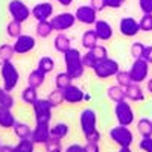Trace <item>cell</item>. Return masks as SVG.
I'll return each mask as SVG.
<instances>
[{"instance_id": "obj_1", "label": "cell", "mask_w": 152, "mask_h": 152, "mask_svg": "<svg viewBox=\"0 0 152 152\" xmlns=\"http://www.w3.org/2000/svg\"><path fill=\"white\" fill-rule=\"evenodd\" d=\"M64 55V66H66V72L72 76L73 79H79L82 78V75L85 72V67L82 64V55L78 49L70 47Z\"/></svg>"}, {"instance_id": "obj_2", "label": "cell", "mask_w": 152, "mask_h": 152, "mask_svg": "<svg viewBox=\"0 0 152 152\" xmlns=\"http://www.w3.org/2000/svg\"><path fill=\"white\" fill-rule=\"evenodd\" d=\"M0 75H2V81H3L5 91L11 93V91L18 85V81H20V73H18L17 67L12 64V61L2 62V67H0Z\"/></svg>"}, {"instance_id": "obj_3", "label": "cell", "mask_w": 152, "mask_h": 152, "mask_svg": "<svg viewBox=\"0 0 152 152\" xmlns=\"http://www.w3.org/2000/svg\"><path fill=\"white\" fill-rule=\"evenodd\" d=\"M110 138L119 148H131V145L134 142V134L128 126L117 125V126H114V128H111Z\"/></svg>"}, {"instance_id": "obj_4", "label": "cell", "mask_w": 152, "mask_h": 152, "mask_svg": "<svg viewBox=\"0 0 152 152\" xmlns=\"http://www.w3.org/2000/svg\"><path fill=\"white\" fill-rule=\"evenodd\" d=\"M114 116H116L117 125L123 126H131L135 120V114L128 100H122L114 105Z\"/></svg>"}, {"instance_id": "obj_5", "label": "cell", "mask_w": 152, "mask_h": 152, "mask_svg": "<svg viewBox=\"0 0 152 152\" xmlns=\"http://www.w3.org/2000/svg\"><path fill=\"white\" fill-rule=\"evenodd\" d=\"M119 62L116 59H113V58H107V59H102V61H99L97 64L94 66L93 72L94 75L97 76L99 79H108V78H114V76L117 75L119 72Z\"/></svg>"}, {"instance_id": "obj_6", "label": "cell", "mask_w": 152, "mask_h": 152, "mask_svg": "<svg viewBox=\"0 0 152 152\" xmlns=\"http://www.w3.org/2000/svg\"><path fill=\"white\" fill-rule=\"evenodd\" d=\"M34 107V116H35V122L37 123H46L50 125L52 120V104L49 102L47 99H37V102L32 105Z\"/></svg>"}, {"instance_id": "obj_7", "label": "cell", "mask_w": 152, "mask_h": 152, "mask_svg": "<svg viewBox=\"0 0 152 152\" xmlns=\"http://www.w3.org/2000/svg\"><path fill=\"white\" fill-rule=\"evenodd\" d=\"M8 11H9L12 20H15V21L21 23V24L24 21H28L29 17L32 15L29 6L24 2H21V0H11V2L8 3Z\"/></svg>"}, {"instance_id": "obj_8", "label": "cell", "mask_w": 152, "mask_h": 152, "mask_svg": "<svg viewBox=\"0 0 152 152\" xmlns=\"http://www.w3.org/2000/svg\"><path fill=\"white\" fill-rule=\"evenodd\" d=\"M131 75V79L135 84H142L143 81L148 79L149 76V62L145 61L143 58L134 59V62L131 64V69L128 70Z\"/></svg>"}, {"instance_id": "obj_9", "label": "cell", "mask_w": 152, "mask_h": 152, "mask_svg": "<svg viewBox=\"0 0 152 152\" xmlns=\"http://www.w3.org/2000/svg\"><path fill=\"white\" fill-rule=\"evenodd\" d=\"M50 23H52V26H53V31L66 32V31H69L70 28L75 26L76 17L72 12H59V14H56L50 18Z\"/></svg>"}, {"instance_id": "obj_10", "label": "cell", "mask_w": 152, "mask_h": 152, "mask_svg": "<svg viewBox=\"0 0 152 152\" xmlns=\"http://www.w3.org/2000/svg\"><path fill=\"white\" fill-rule=\"evenodd\" d=\"M79 126H81V131L82 134H90L94 129H97V116H96V111L91 108H85L81 111L79 114Z\"/></svg>"}, {"instance_id": "obj_11", "label": "cell", "mask_w": 152, "mask_h": 152, "mask_svg": "<svg viewBox=\"0 0 152 152\" xmlns=\"http://www.w3.org/2000/svg\"><path fill=\"white\" fill-rule=\"evenodd\" d=\"M75 17H76V21L87 24V26H91V24L97 21V11L91 5H82L76 9Z\"/></svg>"}, {"instance_id": "obj_12", "label": "cell", "mask_w": 152, "mask_h": 152, "mask_svg": "<svg viewBox=\"0 0 152 152\" xmlns=\"http://www.w3.org/2000/svg\"><path fill=\"white\" fill-rule=\"evenodd\" d=\"M12 46H14L15 55H26V53L32 52V50L35 49L37 41H35L34 37L26 35V34H21L18 38H15V43Z\"/></svg>"}, {"instance_id": "obj_13", "label": "cell", "mask_w": 152, "mask_h": 152, "mask_svg": "<svg viewBox=\"0 0 152 152\" xmlns=\"http://www.w3.org/2000/svg\"><path fill=\"white\" fill-rule=\"evenodd\" d=\"M31 12L37 21H47L49 18L53 17V5L50 2L37 3L34 6V9H31Z\"/></svg>"}, {"instance_id": "obj_14", "label": "cell", "mask_w": 152, "mask_h": 152, "mask_svg": "<svg viewBox=\"0 0 152 152\" xmlns=\"http://www.w3.org/2000/svg\"><path fill=\"white\" fill-rule=\"evenodd\" d=\"M119 31L123 37H135L138 32H140V24L138 21L132 17H123L119 23Z\"/></svg>"}, {"instance_id": "obj_15", "label": "cell", "mask_w": 152, "mask_h": 152, "mask_svg": "<svg viewBox=\"0 0 152 152\" xmlns=\"http://www.w3.org/2000/svg\"><path fill=\"white\" fill-rule=\"evenodd\" d=\"M50 138V125L46 123H37L35 128L32 129L31 140L35 145H46V142Z\"/></svg>"}, {"instance_id": "obj_16", "label": "cell", "mask_w": 152, "mask_h": 152, "mask_svg": "<svg viewBox=\"0 0 152 152\" xmlns=\"http://www.w3.org/2000/svg\"><path fill=\"white\" fill-rule=\"evenodd\" d=\"M62 93H64L66 104H70V105H76V104L82 102V100L85 99V93L81 90L79 87H76L73 84L70 87H67L66 90H62Z\"/></svg>"}, {"instance_id": "obj_17", "label": "cell", "mask_w": 152, "mask_h": 152, "mask_svg": "<svg viewBox=\"0 0 152 152\" xmlns=\"http://www.w3.org/2000/svg\"><path fill=\"white\" fill-rule=\"evenodd\" d=\"M94 32H96V35H97V38H99L100 41H108V40H111L113 34H114L113 26H111L107 20H97V21L94 23Z\"/></svg>"}, {"instance_id": "obj_18", "label": "cell", "mask_w": 152, "mask_h": 152, "mask_svg": "<svg viewBox=\"0 0 152 152\" xmlns=\"http://www.w3.org/2000/svg\"><path fill=\"white\" fill-rule=\"evenodd\" d=\"M125 96H126V100H131V102H142L145 100V93L142 90L140 84H129L128 87L125 88Z\"/></svg>"}, {"instance_id": "obj_19", "label": "cell", "mask_w": 152, "mask_h": 152, "mask_svg": "<svg viewBox=\"0 0 152 152\" xmlns=\"http://www.w3.org/2000/svg\"><path fill=\"white\" fill-rule=\"evenodd\" d=\"M15 123H17V120H15V116H14V113H12V110L0 107V128L12 129Z\"/></svg>"}, {"instance_id": "obj_20", "label": "cell", "mask_w": 152, "mask_h": 152, "mask_svg": "<svg viewBox=\"0 0 152 152\" xmlns=\"http://www.w3.org/2000/svg\"><path fill=\"white\" fill-rule=\"evenodd\" d=\"M53 47L56 52L59 53H66L67 50L72 47V43H70V38L67 35H64L62 32H58V35L55 37V40H53Z\"/></svg>"}, {"instance_id": "obj_21", "label": "cell", "mask_w": 152, "mask_h": 152, "mask_svg": "<svg viewBox=\"0 0 152 152\" xmlns=\"http://www.w3.org/2000/svg\"><path fill=\"white\" fill-rule=\"evenodd\" d=\"M46 76H47V75H44L41 70H38V69L32 70V72L29 73V76H28V85H29V87H34V88H37V90H38V88L44 84Z\"/></svg>"}, {"instance_id": "obj_22", "label": "cell", "mask_w": 152, "mask_h": 152, "mask_svg": "<svg viewBox=\"0 0 152 152\" xmlns=\"http://www.w3.org/2000/svg\"><path fill=\"white\" fill-rule=\"evenodd\" d=\"M69 125L64 123V122H59V123H55L53 126H50V137H55L58 140H62L69 135Z\"/></svg>"}, {"instance_id": "obj_23", "label": "cell", "mask_w": 152, "mask_h": 152, "mask_svg": "<svg viewBox=\"0 0 152 152\" xmlns=\"http://www.w3.org/2000/svg\"><path fill=\"white\" fill-rule=\"evenodd\" d=\"M97 41H99V38H97L94 29H88V31H85V32L82 34L81 43H82V47H85L87 50H91V49L97 44Z\"/></svg>"}, {"instance_id": "obj_24", "label": "cell", "mask_w": 152, "mask_h": 152, "mask_svg": "<svg viewBox=\"0 0 152 152\" xmlns=\"http://www.w3.org/2000/svg\"><path fill=\"white\" fill-rule=\"evenodd\" d=\"M107 94L108 97L113 100L114 104L117 102H122V100H126V96H125V88H122L120 85H111L108 90H107Z\"/></svg>"}, {"instance_id": "obj_25", "label": "cell", "mask_w": 152, "mask_h": 152, "mask_svg": "<svg viewBox=\"0 0 152 152\" xmlns=\"http://www.w3.org/2000/svg\"><path fill=\"white\" fill-rule=\"evenodd\" d=\"M72 84H73V78L67 72H61L55 76V88H58V90H66Z\"/></svg>"}, {"instance_id": "obj_26", "label": "cell", "mask_w": 152, "mask_h": 152, "mask_svg": "<svg viewBox=\"0 0 152 152\" xmlns=\"http://www.w3.org/2000/svg\"><path fill=\"white\" fill-rule=\"evenodd\" d=\"M35 31H37V37H40V38H49L50 35L55 32L50 20H47V21H38Z\"/></svg>"}, {"instance_id": "obj_27", "label": "cell", "mask_w": 152, "mask_h": 152, "mask_svg": "<svg viewBox=\"0 0 152 152\" xmlns=\"http://www.w3.org/2000/svg\"><path fill=\"white\" fill-rule=\"evenodd\" d=\"M12 129H14V134L18 137V140H20V138H31L32 128H31L28 123H24V122H17Z\"/></svg>"}, {"instance_id": "obj_28", "label": "cell", "mask_w": 152, "mask_h": 152, "mask_svg": "<svg viewBox=\"0 0 152 152\" xmlns=\"http://www.w3.org/2000/svg\"><path fill=\"white\" fill-rule=\"evenodd\" d=\"M137 132L142 137H151L152 135V120L142 117L137 122Z\"/></svg>"}, {"instance_id": "obj_29", "label": "cell", "mask_w": 152, "mask_h": 152, "mask_svg": "<svg viewBox=\"0 0 152 152\" xmlns=\"http://www.w3.org/2000/svg\"><path fill=\"white\" fill-rule=\"evenodd\" d=\"M37 99H38V91H37V88L34 87H26L24 90L21 91V100L24 104H28V105H34L37 102Z\"/></svg>"}, {"instance_id": "obj_30", "label": "cell", "mask_w": 152, "mask_h": 152, "mask_svg": "<svg viewBox=\"0 0 152 152\" xmlns=\"http://www.w3.org/2000/svg\"><path fill=\"white\" fill-rule=\"evenodd\" d=\"M38 70H41L44 75H49V73H52L53 69H55V61L53 58H50V56H43L40 61H38Z\"/></svg>"}, {"instance_id": "obj_31", "label": "cell", "mask_w": 152, "mask_h": 152, "mask_svg": "<svg viewBox=\"0 0 152 152\" xmlns=\"http://www.w3.org/2000/svg\"><path fill=\"white\" fill-rule=\"evenodd\" d=\"M15 55V50L12 44H2L0 46V62H6V61H12Z\"/></svg>"}, {"instance_id": "obj_32", "label": "cell", "mask_w": 152, "mask_h": 152, "mask_svg": "<svg viewBox=\"0 0 152 152\" xmlns=\"http://www.w3.org/2000/svg\"><path fill=\"white\" fill-rule=\"evenodd\" d=\"M35 143L31 138H20L18 143L14 146V152H34Z\"/></svg>"}, {"instance_id": "obj_33", "label": "cell", "mask_w": 152, "mask_h": 152, "mask_svg": "<svg viewBox=\"0 0 152 152\" xmlns=\"http://www.w3.org/2000/svg\"><path fill=\"white\" fill-rule=\"evenodd\" d=\"M47 100L52 104L53 108H56V107H59V105H62L66 102V100H64V93H62V90H58V88H55V90L49 94Z\"/></svg>"}, {"instance_id": "obj_34", "label": "cell", "mask_w": 152, "mask_h": 152, "mask_svg": "<svg viewBox=\"0 0 152 152\" xmlns=\"http://www.w3.org/2000/svg\"><path fill=\"white\" fill-rule=\"evenodd\" d=\"M6 34H8V37H11V38H18L23 32H21V23H18V21H15V20H11L9 23H8V26H6Z\"/></svg>"}, {"instance_id": "obj_35", "label": "cell", "mask_w": 152, "mask_h": 152, "mask_svg": "<svg viewBox=\"0 0 152 152\" xmlns=\"http://www.w3.org/2000/svg\"><path fill=\"white\" fill-rule=\"evenodd\" d=\"M114 78H116L117 85H120L122 88H126L129 84H132V79H131V75H129V72L119 70V72H117V75L114 76Z\"/></svg>"}, {"instance_id": "obj_36", "label": "cell", "mask_w": 152, "mask_h": 152, "mask_svg": "<svg viewBox=\"0 0 152 152\" xmlns=\"http://www.w3.org/2000/svg\"><path fill=\"white\" fill-rule=\"evenodd\" d=\"M44 146H46V152H64L61 140H58V138H55V137H50Z\"/></svg>"}, {"instance_id": "obj_37", "label": "cell", "mask_w": 152, "mask_h": 152, "mask_svg": "<svg viewBox=\"0 0 152 152\" xmlns=\"http://www.w3.org/2000/svg\"><path fill=\"white\" fill-rule=\"evenodd\" d=\"M91 53H93V56L96 58L97 62L108 58V50H107V47L102 46V44H96V46L91 49Z\"/></svg>"}, {"instance_id": "obj_38", "label": "cell", "mask_w": 152, "mask_h": 152, "mask_svg": "<svg viewBox=\"0 0 152 152\" xmlns=\"http://www.w3.org/2000/svg\"><path fill=\"white\" fill-rule=\"evenodd\" d=\"M140 31L143 32H152V14H143L142 18L138 20Z\"/></svg>"}, {"instance_id": "obj_39", "label": "cell", "mask_w": 152, "mask_h": 152, "mask_svg": "<svg viewBox=\"0 0 152 152\" xmlns=\"http://www.w3.org/2000/svg\"><path fill=\"white\" fill-rule=\"evenodd\" d=\"M145 44L137 41V43H132L131 44V56L134 59H138V58H143V52H145Z\"/></svg>"}, {"instance_id": "obj_40", "label": "cell", "mask_w": 152, "mask_h": 152, "mask_svg": "<svg viewBox=\"0 0 152 152\" xmlns=\"http://www.w3.org/2000/svg\"><path fill=\"white\" fill-rule=\"evenodd\" d=\"M82 64H84L85 69H91V70H93L94 66L97 64V61H96V58L93 56L91 50H87V53L82 55Z\"/></svg>"}, {"instance_id": "obj_41", "label": "cell", "mask_w": 152, "mask_h": 152, "mask_svg": "<svg viewBox=\"0 0 152 152\" xmlns=\"http://www.w3.org/2000/svg\"><path fill=\"white\" fill-rule=\"evenodd\" d=\"M14 104H15V100H14V96H12L11 93H5L3 99H2V102H0V107H5V108H9L12 110L14 108Z\"/></svg>"}, {"instance_id": "obj_42", "label": "cell", "mask_w": 152, "mask_h": 152, "mask_svg": "<svg viewBox=\"0 0 152 152\" xmlns=\"http://www.w3.org/2000/svg\"><path fill=\"white\" fill-rule=\"evenodd\" d=\"M138 148L143 152H152V135L151 137H142L140 143H138Z\"/></svg>"}, {"instance_id": "obj_43", "label": "cell", "mask_w": 152, "mask_h": 152, "mask_svg": "<svg viewBox=\"0 0 152 152\" xmlns=\"http://www.w3.org/2000/svg\"><path fill=\"white\" fill-rule=\"evenodd\" d=\"M138 6L143 14H152V0H138Z\"/></svg>"}, {"instance_id": "obj_44", "label": "cell", "mask_w": 152, "mask_h": 152, "mask_svg": "<svg viewBox=\"0 0 152 152\" xmlns=\"http://www.w3.org/2000/svg\"><path fill=\"white\" fill-rule=\"evenodd\" d=\"M84 137H85V140H87V142H94V143H99V140H100V132H99V129H94L93 132L85 134Z\"/></svg>"}, {"instance_id": "obj_45", "label": "cell", "mask_w": 152, "mask_h": 152, "mask_svg": "<svg viewBox=\"0 0 152 152\" xmlns=\"http://www.w3.org/2000/svg\"><path fill=\"white\" fill-rule=\"evenodd\" d=\"M90 5H91L97 12H100V11H104V9L107 8V0H91Z\"/></svg>"}, {"instance_id": "obj_46", "label": "cell", "mask_w": 152, "mask_h": 152, "mask_svg": "<svg viewBox=\"0 0 152 152\" xmlns=\"http://www.w3.org/2000/svg\"><path fill=\"white\" fill-rule=\"evenodd\" d=\"M84 152H100L99 143H94V142H87V143L84 145Z\"/></svg>"}, {"instance_id": "obj_47", "label": "cell", "mask_w": 152, "mask_h": 152, "mask_svg": "<svg viewBox=\"0 0 152 152\" xmlns=\"http://www.w3.org/2000/svg\"><path fill=\"white\" fill-rule=\"evenodd\" d=\"M126 0H107V8L111 9H119L120 6H123V3Z\"/></svg>"}, {"instance_id": "obj_48", "label": "cell", "mask_w": 152, "mask_h": 152, "mask_svg": "<svg viewBox=\"0 0 152 152\" xmlns=\"http://www.w3.org/2000/svg\"><path fill=\"white\" fill-rule=\"evenodd\" d=\"M143 59L148 61L149 64H152V46H146L143 52Z\"/></svg>"}, {"instance_id": "obj_49", "label": "cell", "mask_w": 152, "mask_h": 152, "mask_svg": "<svg viewBox=\"0 0 152 152\" xmlns=\"http://www.w3.org/2000/svg\"><path fill=\"white\" fill-rule=\"evenodd\" d=\"M64 152H84V146H81V145H70V146H67L66 149H64Z\"/></svg>"}, {"instance_id": "obj_50", "label": "cell", "mask_w": 152, "mask_h": 152, "mask_svg": "<svg viewBox=\"0 0 152 152\" xmlns=\"http://www.w3.org/2000/svg\"><path fill=\"white\" fill-rule=\"evenodd\" d=\"M0 152H14V146H9V145H2V146H0Z\"/></svg>"}, {"instance_id": "obj_51", "label": "cell", "mask_w": 152, "mask_h": 152, "mask_svg": "<svg viewBox=\"0 0 152 152\" xmlns=\"http://www.w3.org/2000/svg\"><path fill=\"white\" fill-rule=\"evenodd\" d=\"M55 2H58L61 6H70L73 3V0H55Z\"/></svg>"}, {"instance_id": "obj_52", "label": "cell", "mask_w": 152, "mask_h": 152, "mask_svg": "<svg viewBox=\"0 0 152 152\" xmlns=\"http://www.w3.org/2000/svg\"><path fill=\"white\" fill-rule=\"evenodd\" d=\"M148 91L152 94V78H151V79H148Z\"/></svg>"}, {"instance_id": "obj_53", "label": "cell", "mask_w": 152, "mask_h": 152, "mask_svg": "<svg viewBox=\"0 0 152 152\" xmlns=\"http://www.w3.org/2000/svg\"><path fill=\"white\" fill-rule=\"evenodd\" d=\"M5 93H6V91H5V88H3V87H0V102H2V99H3Z\"/></svg>"}, {"instance_id": "obj_54", "label": "cell", "mask_w": 152, "mask_h": 152, "mask_svg": "<svg viewBox=\"0 0 152 152\" xmlns=\"http://www.w3.org/2000/svg\"><path fill=\"white\" fill-rule=\"evenodd\" d=\"M119 152H132V149L131 148H120Z\"/></svg>"}, {"instance_id": "obj_55", "label": "cell", "mask_w": 152, "mask_h": 152, "mask_svg": "<svg viewBox=\"0 0 152 152\" xmlns=\"http://www.w3.org/2000/svg\"><path fill=\"white\" fill-rule=\"evenodd\" d=\"M0 146H2V143H0Z\"/></svg>"}]
</instances>
